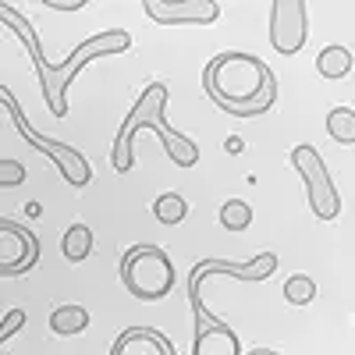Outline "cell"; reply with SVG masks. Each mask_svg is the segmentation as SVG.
Here are the masks:
<instances>
[{"mask_svg":"<svg viewBox=\"0 0 355 355\" xmlns=\"http://www.w3.org/2000/svg\"><path fill=\"white\" fill-rule=\"evenodd\" d=\"M0 21H4V28H11V33L21 40V46L28 50V61H33L40 89H43V103H46V110L53 117H68V85L78 78V71L85 64L100 61V57H114V53H128L132 50V33L128 28H107V33H96V36H89L85 43H78L68 53L64 64H50L33 21H28L18 8L0 4Z\"/></svg>","mask_w":355,"mask_h":355,"instance_id":"1","label":"cell"},{"mask_svg":"<svg viewBox=\"0 0 355 355\" xmlns=\"http://www.w3.org/2000/svg\"><path fill=\"white\" fill-rule=\"evenodd\" d=\"M210 103L231 117H263L277 107V75L270 64L245 50L217 53L202 71Z\"/></svg>","mask_w":355,"mask_h":355,"instance_id":"2","label":"cell"},{"mask_svg":"<svg viewBox=\"0 0 355 355\" xmlns=\"http://www.w3.org/2000/svg\"><path fill=\"white\" fill-rule=\"evenodd\" d=\"M167 100H171V89L167 82H150L142 89V96L135 100V107L128 110V117L121 121V128H117V139H114V150H110V167L117 174H128L135 167V135L142 128H153L157 139L164 142L167 157L178 164V167H196L199 164V146L174 132L171 121H167Z\"/></svg>","mask_w":355,"mask_h":355,"instance_id":"3","label":"cell"},{"mask_svg":"<svg viewBox=\"0 0 355 355\" xmlns=\"http://www.w3.org/2000/svg\"><path fill=\"white\" fill-rule=\"evenodd\" d=\"M178 270H174V259L160 249V245H132L121 256V284L132 299L139 302H160L174 291Z\"/></svg>","mask_w":355,"mask_h":355,"instance_id":"4","label":"cell"},{"mask_svg":"<svg viewBox=\"0 0 355 355\" xmlns=\"http://www.w3.org/2000/svg\"><path fill=\"white\" fill-rule=\"evenodd\" d=\"M277 252H259L245 263H231V259H199L192 270H189V306H192V320L196 323H214L220 316H214L210 309H206L202 302V284L210 281V277H234V281H266V277H274L277 274Z\"/></svg>","mask_w":355,"mask_h":355,"instance_id":"5","label":"cell"},{"mask_svg":"<svg viewBox=\"0 0 355 355\" xmlns=\"http://www.w3.org/2000/svg\"><path fill=\"white\" fill-rule=\"evenodd\" d=\"M0 103H4L8 117L15 121V132H18L28 146H33V150H40L43 157H50V160H53V167L61 171V178H64L68 185L85 189L89 182H93V164L85 160V153H82V150H75V146H68V142H57V139L40 135L33 125H28L25 110L18 107V100H15V93H11L8 85H0Z\"/></svg>","mask_w":355,"mask_h":355,"instance_id":"6","label":"cell"},{"mask_svg":"<svg viewBox=\"0 0 355 355\" xmlns=\"http://www.w3.org/2000/svg\"><path fill=\"white\" fill-rule=\"evenodd\" d=\"M291 164H295V171L302 174L309 210L320 220H338L341 217V196H338V185H334L327 164H323V157L313 150L309 142H299L291 150Z\"/></svg>","mask_w":355,"mask_h":355,"instance_id":"7","label":"cell"},{"mask_svg":"<svg viewBox=\"0 0 355 355\" xmlns=\"http://www.w3.org/2000/svg\"><path fill=\"white\" fill-rule=\"evenodd\" d=\"M309 40L306 0H274L270 4V46L281 57H295Z\"/></svg>","mask_w":355,"mask_h":355,"instance_id":"8","label":"cell"},{"mask_svg":"<svg viewBox=\"0 0 355 355\" xmlns=\"http://www.w3.org/2000/svg\"><path fill=\"white\" fill-rule=\"evenodd\" d=\"M0 274L4 277H18L28 274L33 266L40 263V239L25 224L11 220V217H0Z\"/></svg>","mask_w":355,"mask_h":355,"instance_id":"9","label":"cell"},{"mask_svg":"<svg viewBox=\"0 0 355 355\" xmlns=\"http://www.w3.org/2000/svg\"><path fill=\"white\" fill-rule=\"evenodd\" d=\"M146 18L160 25H214L220 21V4L217 0H182V4H164V0H142Z\"/></svg>","mask_w":355,"mask_h":355,"instance_id":"10","label":"cell"},{"mask_svg":"<svg viewBox=\"0 0 355 355\" xmlns=\"http://www.w3.org/2000/svg\"><path fill=\"white\" fill-rule=\"evenodd\" d=\"M107 355H174V341L157 327H128L114 338Z\"/></svg>","mask_w":355,"mask_h":355,"instance_id":"11","label":"cell"},{"mask_svg":"<svg viewBox=\"0 0 355 355\" xmlns=\"http://www.w3.org/2000/svg\"><path fill=\"white\" fill-rule=\"evenodd\" d=\"M192 355H245V352L239 334L227 327V320H214V323H196Z\"/></svg>","mask_w":355,"mask_h":355,"instance_id":"12","label":"cell"},{"mask_svg":"<svg viewBox=\"0 0 355 355\" xmlns=\"http://www.w3.org/2000/svg\"><path fill=\"white\" fill-rule=\"evenodd\" d=\"M50 331H53L57 338H75V334L89 331V309H82V306H75V302L57 306V309L50 313Z\"/></svg>","mask_w":355,"mask_h":355,"instance_id":"13","label":"cell"},{"mask_svg":"<svg viewBox=\"0 0 355 355\" xmlns=\"http://www.w3.org/2000/svg\"><path fill=\"white\" fill-rule=\"evenodd\" d=\"M316 71H320L323 78H331V82L348 78V75H352V50L341 46V43L323 46V50L316 53Z\"/></svg>","mask_w":355,"mask_h":355,"instance_id":"14","label":"cell"},{"mask_svg":"<svg viewBox=\"0 0 355 355\" xmlns=\"http://www.w3.org/2000/svg\"><path fill=\"white\" fill-rule=\"evenodd\" d=\"M61 249H64V259L68 263H85L89 252H93V231L85 224H71L61 239Z\"/></svg>","mask_w":355,"mask_h":355,"instance_id":"15","label":"cell"},{"mask_svg":"<svg viewBox=\"0 0 355 355\" xmlns=\"http://www.w3.org/2000/svg\"><path fill=\"white\" fill-rule=\"evenodd\" d=\"M185 214H189V202H185V196H178V192H164V196H157V202H153V217H157L160 224H167V227L182 224Z\"/></svg>","mask_w":355,"mask_h":355,"instance_id":"16","label":"cell"},{"mask_svg":"<svg viewBox=\"0 0 355 355\" xmlns=\"http://www.w3.org/2000/svg\"><path fill=\"white\" fill-rule=\"evenodd\" d=\"M327 135L341 146H355V110L352 107H334L327 114Z\"/></svg>","mask_w":355,"mask_h":355,"instance_id":"17","label":"cell"},{"mask_svg":"<svg viewBox=\"0 0 355 355\" xmlns=\"http://www.w3.org/2000/svg\"><path fill=\"white\" fill-rule=\"evenodd\" d=\"M252 206L245 202V199H227L224 206H220V227L224 231H231V234H239V231H245L249 224H252Z\"/></svg>","mask_w":355,"mask_h":355,"instance_id":"18","label":"cell"},{"mask_svg":"<svg viewBox=\"0 0 355 355\" xmlns=\"http://www.w3.org/2000/svg\"><path fill=\"white\" fill-rule=\"evenodd\" d=\"M281 295H284L288 306H309V302L316 299V281L306 277V274H291V277L284 281Z\"/></svg>","mask_w":355,"mask_h":355,"instance_id":"19","label":"cell"},{"mask_svg":"<svg viewBox=\"0 0 355 355\" xmlns=\"http://www.w3.org/2000/svg\"><path fill=\"white\" fill-rule=\"evenodd\" d=\"M25 185V167L11 157H0V189H15Z\"/></svg>","mask_w":355,"mask_h":355,"instance_id":"20","label":"cell"},{"mask_svg":"<svg viewBox=\"0 0 355 355\" xmlns=\"http://www.w3.org/2000/svg\"><path fill=\"white\" fill-rule=\"evenodd\" d=\"M28 323V313L25 309H8V316H4V327H0V341H11L21 327Z\"/></svg>","mask_w":355,"mask_h":355,"instance_id":"21","label":"cell"},{"mask_svg":"<svg viewBox=\"0 0 355 355\" xmlns=\"http://www.w3.org/2000/svg\"><path fill=\"white\" fill-rule=\"evenodd\" d=\"M43 8H50V11H82L85 0H43Z\"/></svg>","mask_w":355,"mask_h":355,"instance_id":"22","label":"cell"},{"mask_svg":"<svg viewBox=\"0 0 355 355\" xmlns=\"http://www.w3.org/2000/svg\"><path fill=\"white\" fill-rule=\"evenodd\" d=\"M224 150H227V153H242L245 142H242L239 135H227V139H224Z\"/></svg>","mask_w":355,"mask_h":355,"instance_id":"23","label":"cell"},{"mask_svg":"<svg viewBox=\"0 0 355 355\" xmlns=\"http://www.w3.org/2000/svg\"><path fill=\"white\" fill-rule=\"evenodd\" d=\"M40 214H43L40 202H28V206H25V217H40Z\"/></svg>","mask_w":355,"mask_h":355,"instance_id":"24","label":"cell"},{"mask_svg":"<svg viewBox=\"0 0 355 355\" xmlns=\"http://www.w3.org/2000/svg\"><path fill=\"white\" fill-rule=\"evenodd\" d=\"M249 355H281V352H274V348H252Z\"/></svg>","mask_w":355,"mask_h":355,"instance_id":"25","label":"cell"}]
</instances>
